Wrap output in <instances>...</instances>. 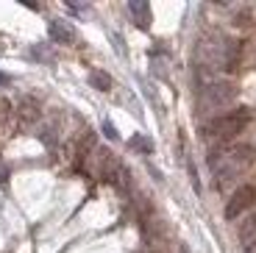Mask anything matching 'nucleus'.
Instances as JSON below:
<instances>
[{
	"label": "nucleus",
	"instance_id": "obj_14",
	"mask_svg": "<svg viewBox=\"0 0 256 253\" xmlns=\"http://www.w3.org/2000/svg\"><path fill=\"white\" fill-rule=\"evenodd\" d=\"M242 253H256V242H254L250 248H242Z\"/></svg>",
	"mask_w": 256,
	"mask_h": 253
},
{
	"label": "nucleus",
	"instance_id": "obj_2",
	"mask_svg": "<svg viewBox=\"0 0 256 253\" xmlns=\"http://www.w3.org/2000/svg\"><path fill=\"white\" fill-rule=\"evenodd\" d=\"M248 122H250V112H248V108L220 114V117H214V120H209V122L204 126V140L228 142V140H234L237 134H242Z\"/></svg>",
	"mask_w": 256,
	"mask_h": 253
},
{
	"label": "nucleus",
	"instance_id": "obj_7",
	"mask_svg": "<svg viewBox=\"0 0 256 253\" xmlns=\"http://www.w3.org/2000/svg\"><path fill=\"white\" fill-rule=\"evenodd\" d=\"M128 12H131V17H134V22L140 28L150 26V6H148V3H142V0H131V3H128Z\"/></svg>",
	"mask_w": 256,
	"mask_h": 253
},
{
	"label": "nucleus",
	"instance_id": "obj_4",
	"mask_svg": "<svg viewBox=\"0 0 256 253\" xmlns=\"http://www.w3.org/2000/svg\"><path fill=\"white\" fill-rule=\"evenodd\" d=\"M256 200V186L254 184H242L240 190H234V195L228 198V206H226V220H237L242 212H248Z\"/></svg>",
	"mask_w": 256,
	"mask_h": 253
},
{
	"label": "nucleus",
	"instance_id": "obj_6",
	"mask_svg": "<svg viewBox=\"0 0 256 253\" xmlns=\"http://www.w3.org/2000/svg\"><path fill=\"white\" fill-rule=\"evenodd\" d=\"M17 120H20V126H22V128L34 126V122L39 120V103L34 100V98H22V100H20V106H17Z\"/></svg>",
	"mask_w": 256,
	"mask_h": 253
},
{
	"label": "nucleus",
	"instance_id": "obj_10",
	"mask_svg": "<svg viewBox=\"0 0 256 253\" xmlns=\"http://www.w3.org/2000/svg\"><path fill=\"white\" fill-rule=\"evenodd\" d=\"M90 81H92V86L103 89V92H106V89H112V76H109V72H100V70H95V72L90 76Z\"/></svg>",
	"mask_w": 256,
	"mask_h": 253
},
{
	"label": "nucleus",
	"instance_id": "obj_5",
	"mask_svg": "<svg viewBox=\"0 0 256 253\" xmlns=\"http://www.w3.org/2000/svg\"><path fill=\"white\" fill-rule=\"evenodd\" d=\"M48 34H50V39L58 42V44H72L76 42V28H72L67 20H50Z\"/></svg>",
	"mask_w": 256,
	"mask_h": 253
},
{
	"label": "nucleus",
	"instance_id": "obj_1",
	"mask_svg": "<svg viewBox=\"0 0 256 253\" xmlns=\"http://www.w3.org/2000/svg\"><path fill=\"white\" fill-rule=\"evenodd\" d=\"M254 162H256V148H250V145H223L218 150H212V156H209V167L218 176L220 184L234 181Z\"/></svg>",
	"mask_w": 256,
	"mask_h": 253
},
{
	"label": "nucleus",
	"instance_id": "obj_8",
	"mask_svg": "<svg viewBox=\"0 0 256 253\" xmlns=\"http://www.w3.org/2000/svg\"><path fill=\"white\" fill-rule=\"evenodd\" d=\"M240 242H242V248H250L256 242V217H248L240 226Z\"/></svg>",
	"mask_w": 256,
	"mask_h": 253
},
{
	"label": "nucleus",
	"instance_id": "obj_13",
	"mask_svg": "<svg viewBox=\"0 0 256 253\" xmlns=\"http://www.w3.org/2000/svg\"><path fill=\"white\" fill-rule=\"evenodd\" d=\"M6 84H12V78H8L6 72H0V86H6Z\"/></svg>",
	"mask_w": 256,
	"mask_h": 253
},
{
	"label": "nucleus",
	"instance_id": "obj_3",
	"mask_svg": "<svg viewBox=\"0 0 256 253\" xmlns=\"http://www.w3.org/2000/svg\"><path fill=\"white\" fill-rule=\"evenodd\" d=\"M237 98V86L228 81H209L200 89V112H220V108H228Z\"/></svg>",
	"mask_w": 256,
	"mask_h": 253
},
{
	"label": "nucleus",
	"instance_id": "obj_9",
	"mask_svg": "<svg viewBox=\"0 0 256 253\" xmlns=\"http://www.w3.org/2000/svg\"><path fill=\"white\" fill-rule=\"evenodd\" d=\"M14 117H17V108L12 106V100L8 98H0V128H6Z\"/></svg>",
	"mask_w": 256,
	"mask_h": 253
},
{
	"label": "nucleus",
	"instance_id": "obj_12",
	"mask_svg": "<svg viewBox=\"0 0 256 253\" xmlns=\"http://www.w3.org/2000/svg\"><path fill=\"white\" fill-rule=\"evenodd\" d=\"M103 134H106L109 140H117V128L112 126V120H103Z\"/></svg>",
	"mask_w": 256,
	"mask_h": 253
},
{
	"label": "nucleus",
	"instance_id": "obj_11",
	"mask_svg": "<svg viewBox=\"0 0 256 253\" xmlns=\"http://www.w3.org/2000/svg\"><path fill=\"white\" fill-rule=\"evenodd\" d=\"M128 145L134 148V150H142V153H150V150H154V142L148 140V136H142V134H140V136H134Z\"/></svg>",
	"mask_w": 256,
	"mask_h": 253
}]
</instances>
